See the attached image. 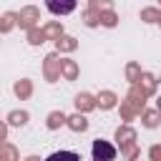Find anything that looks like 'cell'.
<instances>
[{
    "mask_svg": "<svg viewBox=\"0 0 161 161\" xmlns=\"http://www.w3.org/2000/svg\"><path fill=\"white\" fill-rule=\"evenodd\" d=\"M45 161H80V156H78L75 151H55V153H50Z\"/></svg>",
    "mask_w": 161,
    "mask_h": 161,
    "instance_id": "3",
    "label": "cell"
},
{
    "mask_svg": "<svg viewBox=\"0 0 161 161\" xmlns=\"http://www.w3.org/2000/svg\"><path fill=\"white\" fill-rule=\"evenodd\" d=\"M113 156H116V148L111 143H106V141H96L93 143V158L96 161H111Z\"/></svg>",
    "mask_w": 161,
    "mask_h": 161,
    "instance_id": "2",
    "label": "cell"
},
{
    "mask_svg": "<svg viewBox=\"0 0 161 161\" xmlns=\"http://www.w3.org/2000/svg\"><path fill=\"white\" fill-rule=\"evenodd\" d=\"M151 153H153V161H161V148H153Z\"/></svg>",
    "mask_w": 161,
    "mask_h": 161,
    "instance_id": "6",
    "label": "cell"
},
{
    "mask_svg": "<svg viewBox=\"0 0 161 161\" xmlns=\"http://www.w3.org/2000/svg\"><path fill=\"white\" fill-rule=\"evenodd\" d=\"M158 111H161V101H158Z\"/></svg>",
    "mask_w": 161,
    "mask_h": 161,
    "instance_id": "8",
    "label": "cell"
},
{
    "mask_svg": "<svg viewBox=\"0 0 161 161\" xmlns=\"http://www.w3.org/2000/svg\"><path fill=\"white\" fill-rule=\"evenodd\" d=\"M75 0H45V8L53 13V15H68L75 10Z\"/></svg>",
    "mask_w": 161,
    "mask_h": 161,
    "instance_id": "1",
    "label": "cell"
},
{
    "mask_svg": "<svg viewBox=\"0 0 161 161\" xmlns=\"http://www.w3.org/2000/svg\"><path fill=\"white\" fill-rule=\"evenodd\" d=\"M146 123L148 126H156V116H146Z\"/></svg>",
    "mask_w": 161,
    "mask_h": 161,
    "instance_id": "7",
    "label": "cell"
},
{
    "mask_svg": "<svg viewBox=\"0 0 161 161\" xmlns=\"http://www.w3.org/2000/svg\"><path fill=\"white\" fill-rule=\"evenodd\" d=\"M73 128H80V131H83V128H86V121H83V118H73Z\"/></svg>",
    "mask_w": 161,
    "mask_h": 161,
    "instance_id": "5",
    "label": "cell"
},
{
    "mask_svg": "<svg viewBox=\"0 0 161 161\" xmlns=\"http://www.w3.org/2000/svg\"><path fill=\"white\" fill-rule=\"evenodd\" d=\"M93 161H96V158H93Z\"/></svg>",
    "mask_w": 161,
    "mask_h": 161,
    "instance_id": "9",
    "label": "cell"
},
{
    "mask_svg": "<svg viewBox=\"0 0 161 161\" xmlns=\"http://www.w3.org/2000/svg\"><path fill=\"white\" fill-rule=\"evenodd\" d=\"M88 101H91L88 96H78V108H80V106H83V108H86V106H91Z\"/></svg>",
    "mask_w": 161,
    "mask_h": 161,
    "instance_id": "4",
    "label": "cell"
}]
</instances>
